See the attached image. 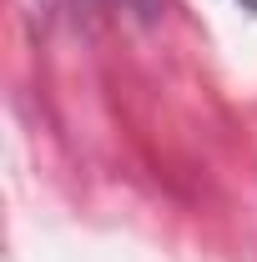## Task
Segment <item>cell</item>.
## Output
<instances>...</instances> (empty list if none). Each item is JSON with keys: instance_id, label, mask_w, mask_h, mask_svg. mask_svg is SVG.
<instances>
[{"instance_id": "6da1fadb", "label": "cell", "mask_w": 257, "mask_h": 262, "mask_svg": "<svg viewBox=\"0 0 257 262\" xmlns=\"http://www.w3.org/2000/svg\"><path fill=\"white\" fill-rule=\"evenodd\" d=\"M237 5H242V10H257V0H237Z\"/></svg>"}]
</instances>
